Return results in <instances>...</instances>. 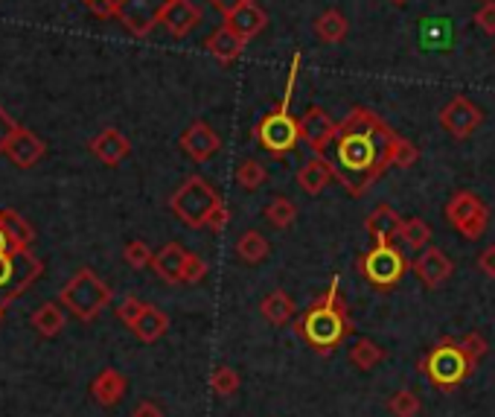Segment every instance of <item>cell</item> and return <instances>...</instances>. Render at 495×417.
Masks as SVG:
<instances>
[{
	"mask_svg": "<svg viewBox=\"0 0 495 417\" xmlns=\"http://www.w3.org/2000/svg\"><path fill=\"white\" fill-rule=\"evenodd\" d=\"M336 155V178L353 199H362L367 190L393 167H414L417 146L396 134L385 120L370 108H353L338 122V134L332 141Z\"/></svg>",
	"mask_w": 495,
	"mask_h": 417,
	"instance_id": "1",
	"label": "cell"
},
{
	"mask_svg": "<svg viewBox=\"0 0 495 417\" xmlns=\"http://www.w3.org/2000/svg\"><path fill=\"white\" fill-rule=\"evenodd\" d=\"M294 333L320 357H329L332 350L344 345V339L353 333V318L346 298L341 295L338 277H332L329 289L320 295L306 313L294 318Z\"/></svg>",
	"mask_w": 495,
	"mask_h": 417,
	"instance_id": "2",
	"label": "cell"
},
{
	"mask_svg": "<svg viewBox=\"0 0 495 417\" xmlns=\"http://www.w3.org/2000/svg\"><path fill=\"white\" fill-rule=\"evenodd\" d=\"M297 70H301V53L292 56L289 65V79H286V91H283V100L274 112H268L266 117H259L254 126V138L271 155H292L301 143V120L292 117V96H294V82H297Z\"/></svg>",
	"mask_w": 495,
	"mask_h": 417,
	"instance_id": "3",
	"label": "cell"
},
{
	"mask_svg": "<svg viewBox=\"0 0 495 417\" xmlns=\"http://www.w3.org/2000/svg\"><path fill=\"white\" fill-rule=\"evenodd\" d=\"M475 367L478 362L469 357L461 341L454 339H443L440 345H435L419 359V371L440 391H454L457 385H464L466 379L475 374Z\"/></svg>",
	"mask_w": 495,
	"mask_h": 417,
	"instance_id": "4",
	"label": "cell"
},
{
	"mask_svg": "<svg viewBox=\"0 0 495 417\" xmlns=\"http://www.w3.org/2000/svg\"><path fill=\"white\" fill-rule=\"evenodd\" d=\"M216 204H221L219 190L202 176H190L181 187L172 193L169 199V211L176 213L184 225L190 228H204L207 216L216 211Z\"/></svg>",
	"mask_w": 495,
	"mask_h": 417,
	"instance_id": "5",
	"label": "cell"
},
{
	"mask_svg": "<svg viewBox=\"0 0 495 417\" xmlns=\"http://www.w3.org/2000/svg\"><path fill=\"white\" fill-rule=\"evenodd\" d=\"M58 301L76 318H82V322H94L111 304V286L96 272H91V268H79L70 277V284L61 289Z\"/></svg>",
	"mask_w": 495,
	"mask_h": 417,
	"instance_id": "6",
	"label": "cell"
},
{
	"mask_svg": "<svg viewBox=\"0 0 495 417\" xmlns=\"http://www.w3.org/2000/svg\"><path fill=\"white\" fill-rule=\"evenodd\" d=\"M408 268H411V263L393 242H374V249L362 254V260H358V272L379 292H391L400 286Z\"/></svg>",
	"mask_w": 495,
	"mask_h": 417,
	"instance_id": "7",
	"label": "cell"
},
{
	"mask_svg": "<svg viewBox=\"0 0 495 417\" xmlns=\"http://www.w3.org/2000/svg\"><path fill=\"white\" fill-rule=\"evenodd\" d=\"M446 219H449V225L461 234L464 240L475 242L484 237V231L490 225V211L487 204L478 199L475 193L469 190H457L449 202H446Z\"/></svg>",
	"mask_w": 495,
	"mask_h": 417,
	"instance_id": "8",
	"label": "cell"
},
{
	"mask_svg": "<svg viewBox=\"0 0 495 417\" xmlns=\"http://www.w3.org/2000/svg\"><path fill=\"white\" fill-rule=\"evenodd\" d=\"M481 122H484V112L464 94H457L440 112V126L449 131L454 141H466L469 134H475L481 129Z\"/></svg>",
	"mask_w": 495,
	"mask_h": 417,
	"instance_id": "9",
	"label": "cell"
},
{
	"mask_svg": "<svg viewBox=\"0 0 495 417\" xmlns=\"http://www.w3.org/2000/svg\"><path fill=\"white\" fill-rule=\"evenodd\" d=\"M166 4L169 0H122L117 18L134 39H146L160 23V12L166 9Z\"/></svg>",
	"mask_w": 495,
	"mask_h": 417,
	"instance_id": "10",
	"label": "cell"
},
{
	"mask_svg": "<svg viewBox=\"0 0 495 417\" xmlns=\"http://www.w3.org/2000/svg\"><path fill=\"white\" fill-rule=\"evenodd\" d=\"M338 134V122L332 120L320 105H312L309 112L301 117V138L309 143V150L315 155H324L332 141H336Z\"/></svg>",
	"mask_w": 495,
	"mask_h": 417,
	"instance_id": "11",
	"label": "cell"
},
{
	"mask_svg": "<svg viewBox=\"0 0 495 417\" xmlns=\"http://www.w3.org/2000/svg\"><path fill=\"white\" fill-rule=\"evenodd\" d=\"M411 272L417 275V280L426 289H437L454 275V263H452L449 254L431 245V249H423V254L411 263Z\"/></svg>",
	"mask_w": 495,
	"mask_h": 417,
	"instance_id": "12",
	"label": "cell"
},
{
	"mask_svg": "<svg viewBox=\"0 0 495 417\" xmlns=\"http://www.w3.org/2000/svg\"><path fill=\"white\" fill-rule=\"evenodd\" d=\"M202 23V9L193 0H169L166 9L160 12V27H166L172 39H184Z\"/></svg>",
	"mask_w": 495,
	"mask_h": 417,
	"instance_id": "13",
	"label": "cell"
},
{
	"mask_svg": "<svg viewBox=\"0 0 495 417\" xmlns=\"http://www.w3.org/2000/svg\"><path fill=\"white\" fill-rule=\"evenodd\" d=\"M181 150L187 152L193 161L204 164V161H210V158L221 150V138L207 126L204 120H195L193 126L181 134Z\"/></svg>",
	"mask_w": 495,
	"mask_h": 417,
	"instance_id": "14",
	"label": "cell"
},
{
	"mask_svg": "<svg viewBox=\"0 0 495 417\" xmlns=\"http://www.w3.org/2000/svg\"><path fill=\"white\" fill-rule=\"evenodd\" d=\"M6 158L15 167H21V169H30V167H35L44 158V152H47V146H44V141L39 138L35 131H30V129H18L15 134L9 138V143H6Z\"/></svg>",
	"mask_w": 495,
	"mask_h": 417,
	"instance_id": "15",
	"label": "cell"
},
{
	"mask_svg": "<svg viewBox=\"0 0 495 417\" xmlns=\"http://www.w3.org/2000/svg\"><path fill=\"white\" fill-rule=\"evenodd\" d=\"M91 152L103 161L105 167H117L129 158L131 152V143L129 138L122 134L120 129H103L96 134V138L91 141Z\"/></svg>",
	"mask_w": 495,
	"mask_h": 417,
	"instance_id": "16",
	"label": "cell"
},
{
	"mask_svg": "<svg viewBox=\"0 0 495 417\" xmlns=\"http://www.w3.org/2000/svg\"><path fill=\"white\" fill-rule=\"evenodd\" d=\"M332 178H336V167H332L324 155L309 158V161L297 169V187H301L306 195H320L329 187Z\"/></svg>",
	"mask_w": 495,
	"mask_h": 417,
	"instance_id": "17",
	"label": "cell"
},
{
	"mask_svg": "<svg viewBox=\"0 0 495 417\" xmlns=\"http://www.w3.org/2000/svg\"><path fill=\"white\" fill-rule=\"evenodd\" d=\"M402 222L405 219L391 204H376V211H370V216L364 219V231L374 242H393L400 237Z\"/></svg>",
	"mask_w": 495,
	"mask_h": 417,
	"instance_id": "18",
	"label": "cell"
},
{
	"mask_svg": "<svg viewBox=\"0 0 495 417\" xmlns=\"http://www.w3.org/2000/svg\"><path fill=\"white\" fill-rule=\"evenodd\" d=\"M225 23L239 35V39L245 41H251L254 35H259L266 30V23H268V15H266V9L263 6H256L254 0H248L245 6H239L237 12H230V15H225Z\"/></svg>",
	"mask_w": 495,
	"mask_h": 417,
	"instance_id": "19",
	"label": "cell"
},
{
	"mask_svg": "<svg viewBox=\"0 0 495 417\" xmlns=\"http://www.w3.org/2000/svg\"><path fill=\"white\" fill-rule=\"evenodd\" d=\"M184 263H187V251L181 249L178 242H166L152 257V268L155 275L164 280V284H181V275H184Z\"/></svg>",
	"mask_w": 495,
	"mask_h": 417,
	"instance_id": "20",
	"label": "cell"
},
{
	"mask_svg": "<svg viewBox=\"0 0 495 417\" xmlns=\"http://www.w3.org/2000/svg\"><path fill=\"white\" fill-rule=\"evenodd\" d=\"M126 388H129L126 376L114 371V367H105V371H99L91 383V394L99 406H117V403L126 397Z\"/></svg>",
	"mask_w": 495,
	"mask_h": 417,
	"instance_id": "21",
	"label": "cell"
},
{
	"mask_svg": "<svg viewBox=\"0 0 495 417\" xmlns=\"http://www.w3.org/2000/svg\"><path fill=\"white\" fill-rule=\"evenodd\" d=\"M245 44H248V41L239 39V35L228 27V23H221V27L204 41L207 53L213 56V59H219L221 65H230V61H237V59L242 56V50H245Z\"/></svg>",
	"mask_w": 495,
	"mask_h": 417,
	"instance_id": "22",
	"label": "cell"
},
{
	"mask_svg": "<svg viewBox=\"0 0 495 417\" xmlns=\"http://www.w3.org/2000/svg\"><path fill=\"white\" fill-rule=\"evenodd\" d=\"M259 313H263V318L268 324L286 327V324H292L297 318V304H294V298L289 295V292L274 289V292H268V295L263 298V304H259Z\"/></svg>",
	"mask_w": 495,
	"mask_h": 417,
	"instance_id": "23",
	"label": "cell"
},
{
	"mask_svg": "<svg viewBox=\"0 0 495 417\" xmlns=\"http://www.w3.org/2000/svg\"><path fill=\"white\" fill-rule=\"evenodd\" d=\"M166 330H169V315L164 310H158V306L148 304L146 313L138 318V324L131 327V333L138 336L143 345H155V341L164 336Z\"/></svg>",
	"mask_w": 495,
	"mask_h": 417,
	"instance_id": "24",
	"label": "cell"
},
{
	"mask_svg": "<svg viewBox=\"0 0 495 417\" xmlns=\"http://www.w3.org/2000/svg\"><path fill=\"white\" fill-rule=\"evenodd\" d=\"M237 254H239V260H245L248 266H256V263L268 260V254H271V242H268L263 234H259V231L248 228L245 234L237 240Z\"/></svg>",
	"mask_w": 495,
	"mask_h": 417,
	"instance_id": "25",
	"label": "cell"
},
{
	"mask_svg": "<svg viewBox=\"0 0 495 417\" xmlns=\"http://www.w3.org/2000/svg\"><path fill=\"white\" fill-rule=\"evenodd\" d=\"M452 39H454V32H452L449 18L423 21V30H419V44H426L428 50H449Z\"/></svg>",
	"mask_w": 495,
	"mask_h": 417,
	"instance_id": "26",
	"label": "cell"
},
{
	"mask_svg": "<svg viewBox=\"0 0 495 417\" xmlns=\"http://www.w3.org/2000/svg\"><path fill=\"white\" fill-rule=\"evenodd\" d=\"M0 231L6 234L9 245L15 251H23L32 242V228L23 222V216H18L15 211H0Z\"/></svg>",
	"mask_w": 495,
	"mask_h": 417,
	"instance_id": "27",
	"label": "cell"
},
{
	"mask_svg": "<svg viewBox=\"0 0 495 417\" xmlns=\"http://www.w3.org/2000/svg\"><path fill=\"white\" fill-rule=\"evenodd\" d=\"M346 30H350V23L341 15L338 9H327L324 15H318L315 21V35L324 44H338L346 39Z\"/></svg>",
	"mask_w": 495,
	"mask_h": 417,
	"instance_id": "28",
	"label": "cell"
},
{
	"mask_svg": "<svg viewBox=\"0 0 495 417\" xmlns=\"http://www.w3.org/2000/svg\"><path fill=\"white\" fill-rule=\"evenodd\" d=\"M385 357H388V350L379 348L376 341H370V339H358L350 348V365H356L358 371H374L376 365L385 362Z\"/></svg>",
	"mask_w": 495,
	"mask_h": 417,
	"instance_id": "29",
	"label": "cell"
},
{
	"mask_svg": "<svg viewBox=\"0 0 495 417\" xmlns=\"http://www.w3.org/2000/svg\"><path fill=\"white\" fill-rule=\"evenodd\" d=\"M32 327L39 330L41 336L53 339L61 333V327H65V313H61L58 304H44L39 310L32 313Z\"/></svg>",
	"mask_w": 495,
	"mask_h": 417,
	"instance_id": "30",
	"label": "cell"
},
{
	"mask_svg": "<svg viewBox=\"0 0 495 417\" xmlns=\"http://www.w3.org/2000/svg\"><path fill=\"white\" fill-rule=\"evenodd\" d=\"M266 219H268V225L271 228H277V231H286L294 225V219H297V207L292 199H286V195H274L268 204H266Z\"/></svg>",
	"mask_w": 495,
	"mask_h": 417,
	"instance_id": "31",
	"label": "cell"
},
{
	"mask_svg": "<svg viewBox=\"0 0 495 417\" xmlns=\"http://www.w3.org/2000/svg\"><path fill=\"white\" fill-rule=\"evenodd\" d=\"M400 240H402L411 251H423L426 245L431 242V225L426 222V219H419V216L405 219V222H402V231H400Z\"/></svg>",
	"mask_w": 495,
	"mask_h": 417,
	"instance_id": "32",
	"label": "cell"
},
{
	"mask_svg": "<svg viewBox=\"0 0 495 417\" xmlns=\"http://www.w3.org/2000/svg\"><path fill=\"white\" fill-rule=\"evenodd\" d=\"M239 385H242V376L237 367L230 365H219L213 376H210V388H213L219 397H233L239 391Z\"/></svg>",
	"mask_w": 495,
	"mask_h": 417,
	"instance_id": "33",
	"label": "cell"
},
{
	"mask_svg": "<svg viewBox=\"0 0 495 417\" xmlns=\"http://www.w3.org/2000/svg\"><path fill=\"white\" fill-rule=\"evenodd\" d=\"M237 181H239L242 190L254 193V190H259L268 181V169H266V164H259V161H254V158H248V161H242L237 167Z\"/></svg>",
	"mask_w": 495,
	"mask_h": 417,
	"instance_id": "34",
	"label": "cell"
},
{
	"mask_svg": "<svg viewBox=\"0 0 495 417\" xmlns=\"http://www.w3.org/2000/svg\"><path fill=\"white\" fill-rule=\"evenodd\" d=\"M419 409H423V406H419V397L414 394V391H408V388H400L388 400V412L393 417H417Z\"/></svg>",
	"mask_w": 495,
	"mask_h": 417,
	"instance_id": "35",
	"label": "cell"
},
{
	"mask_svg": "<svg viewBox=\"0 0 495 417\" xmlns=\"http://www.w3.org/2000/svg\"><path fill=\"white\" fill-rule=\"evenodd\" d=\"M122 257H126V263L131 266V268H146V266H152V249L143 242V240H131L129 245H126V251H122Z\"/></svg>",
	"mask_w": 495,
	"mask_h": 417,
	"instance_id": "36",
	"label": "cell"
},
{
	"mask_svg": "<svg viewBox=\"0 0 495 417\" xmlns=\"http://www.w3.org/2000/svg\"><path fill=\"white\" fill-rule=\"evenodd\" d=\"M146 306H148L146 301L129 295V298H122V304H117V318L126 327H134V324H138V318L146 313Z\"/></svg>",
	"mask_w": 495,
	"mask_h": 417,
	"instance_id": "37",
	"label": "cell"
},
{
	"mask_svg": "<svg viewBox=\"0 0 495 417\" xmlns=\"http://www.w3.org/2000/svg\"><path fill=\"white\" fill-rule=\"evenodd\" d=\"M204 275H207V263L198 254L187 251V263H184L181 284H198V280H204Z\"/></svg>",
	"mask_w": 495,
	"mask_h": 417,
	"instance_id": "38",
	"label": "cell"
},
{
	"mask_svg": "<svg viewBox=\"0 0 495 417\" xmlns=\"http://www.w3.org/2000/svg\"><path fill=\"white\" fill-rule=\"evenodd\" d=\"M472 21L478 23V30L484 35H495V0H487V4L475 12Z\"/></svg>",
	"mask_w": 495,
	"mask_h": 417,
	"instance_id": "39",
	"label": "cell"
},
{
	"mask_svg": "<svg viewBox=\"0 0 495 417\" xmlns=\"http://www.w3.org/2000/svg\"><path fill=\"white\" fill-rule=\"evenodd\" d=\"M461 345H464V350L469 353V357H472L475 362H481V359H484L487 357V339L484 336H481V333H469V336H464L461 339Z\"/></svg>",
	"mask_w": 495,
	"mask_h": 417,
	"instance_id": "40",
	"label": "cell"
},
{
	"mask_svg": "<svg viewBox=\"0 0 495 417\" xmlns=\"http://www.w3.org/2000/svg\"><path fill=\"white\" fill-rule=\"evenodd\" d=\"M120 4L122 0H85V6H88L96 18H117Z\"/></svg>",
	"mask_w": 495,
	"mask_h": 417,
	"instance_id": "41",
	"label": "cell"
},
{
	"mask_svg": "<svg viewBox=\"0 0 495 417\" xmlns=\"http://www.w3.org/2000/svg\"><path fill=\"white\" fill-rule=\"evenodd\" d=\"M228 222H230V211H228V204L221 202V204H216V211L207 216V225L204 228H210L213 234H221V231L228 228Z\"/></svg>",
	"mask_w": 495,
	"mask_h": 417,
	"instance_id": "42",
	"label": "cell"
},
{
	"mask_svg": "<svg viewBox=\"0 0 495 417\" xmlns=\"http://www.w3.org/2000/svg\"><path fill=\"white\" fill-rule=\"evenodd\" d=\"M21 126H18V122L15 120H12L6 112H4V108H0V152H4L6 150V143H9V138H12V134H15Z\"/></svg>",
	"mask_w": 495,
	"mask_h": 417,
	"instance_id": "43",
	"label": "cell"
},
{
	"mask_svg": "<svg viewBox=\"0 0 495 417\" xmlns=\"http://www.w3.org/2000/svg\"><path fill=\"white\" fill-rule=\"evenodd\" d=\"M478 268H481V275H487L495 280V245H487L484 251H481L478 257Z\"/></svg>",
	"mask_w": 495,
	"mask_h": 417,
	"instance_id": "44",
	"label": "cell"
},
{
	"mask_svg": "<svg viewBox=\"0 0 495 417\" xmlns=\"http://www.w3.org/2000/svg\"><path fill=\"white\" fill-rule=\"evenodd\" d=\"M12 275H15V254L0 251V286H6Z\"/></svg>",
	"mask_w": 495,
	"mask_h": 417,
	"instance_id": "45",
	"label": "cell"
},
{
	"mask_svg": "<svg viewBox=\"0 0 495 417\" xmlns=\"http://www.w3.org/2000/svg\"><path fill=\"white\" fill-rule=\"evenodd\" d=\"M131 417H164V412H160L158 403H152V400H140L138 406H134Z\"/></svg>",
	"mask_w": 495,
	"mask_h": 417,
	"instance_id": "46",
	"label": "cell"
},
{
	"mask_svg": "<svg viewBox=\"0 0 495 417\" xmlns=\"http://www.w3.org/2000/svg\"><path fill=\"white\" fill-rule=\"evenodd\" d=\"M245 4H248V0H210V6H216L221 15H230V12H237Z\"/></svg>",
	"mask_w": 495,
	"mask_h": 417,
	"instance_id": "47",
	"label": "cell"
},
{
	"mask_svg": "<svg viewBox=\"0 0 495 417\" xmlns=\"http://www.w3.org/2000/svg\"><path fill=\"white\" fill-rule=\"evenodd\" d=\"M6 245H9V240H6L4 231H0V251H6Z\"/></svg>",
	"mask_w": 495,
	"mask_h": 417,
	"instance_id": "48",
	"label": "cell"
},
{
	"mask_svg": "<svg viewBox=\"0 0 495 417\" xmlns=\"http://www.w3.org/2000/svg\"><path fill=\"white\" fill-rule=\"evenodd\" d=\"M393 4H396V6H402V4H408V0H393Z\"/></svg>",
	"mask_w": 495,
	"mask_h": 417,
	"instance_id": "49",
	"label": "cell"
},
{
	"mask_svg": "<svg viewBox=\"0 0 495 417\" xmlns=\"http://www.w3.org/2000/svg\"><path fill=\"white\" fill-rule=\"evenodd\" d=\"M484 4H487V0H484Z\"/></svg>",
	"mask_w": 495,
	"mask_h": 417,
	"instance_id": "50",
	"label": "cell"
}]
</instances>
